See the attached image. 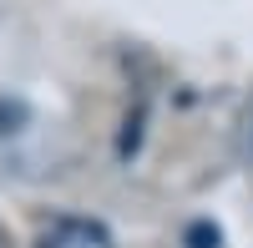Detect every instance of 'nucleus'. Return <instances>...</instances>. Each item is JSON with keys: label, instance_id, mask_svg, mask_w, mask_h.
Listing matches in <instances>:
<instances>
[{"label": "nucleus", "instance_id": "f257e3e1", "mask_svg": "<svg viewBox=\"0 0 253 248\" xmlns=\"http://www.w3.org/2000/svg\"><path fill=\"white\" fill-rule=\"evenodd\" d=\"M142 122H147L142 107L126 112V132H122V142H117V157H132V152H137V142H142Z\"/></svg>", "mask_w": 253, "mask_h": 248}, {"label": "nucleus", "instance_id": "f03ea898", "mask_svg": "<svg viewBox=\"0 0 253 248\" xmlns=\"http://www.w3.org/2000/svg\"><path fill=\"white\" fill-rule=\"evenodd\" d=\"M187 248H223V233L213 223H193V228H187Z\"/></svg>", "mask_w": 253, "mask_h": 248}, {"label": "nucleus", "instance_id": "7ed1b4c3", "mask_svg": "<svg viewBox=\"0 0 253 248\" xmlns=\"http://www.w3.org/2000/svg\"><path fill=\"white\" fill-rule=\"evenodd\" d=\"M15 122H26V107H0V137L15 132Z\"/></svg>", "mask_w": 253, "mask_h": 248}]
</instances>
